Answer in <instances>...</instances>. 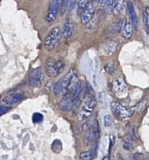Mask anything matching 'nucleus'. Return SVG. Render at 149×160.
I'll list each match as a JSON object with an SVG mask.
<instances>
[{
	"instance_id": "nucleus-2",
	"label": "nucleus",
	"mask_w": 149,
	"mask_h": 160,
	"mask_svg": "<svg viewBox=\"0 0 149 160\" xmlns=\"http://www.w3.org/2000/svg\"><path fill=\"white\" fill-rule=\"evenodd\" d=\"M65 68V64L62 60H58L53 57L48 58L45 63V72L49 78H56Z\"/></svg>"
},
{
	"instance_id": "nucleus-13",
	"label": "nucleus",
	"mask_w": 149,
	"mask_h": 160,
	"mask_svg": "<svg viewBox=\"0 0 149 160\" xmlns=\"http://www.w3.org/2000/svg\"><path fill=\"white\" fill-rule=\"evenodd\" d=\"M120 29H121V33L123 37L126 39H129L132 36L133 34V26L131 20L126 19V20H123Z\"/></svg>"
},
{
	"instance_id": "nucleus-10",
	"label": "nucleus",
	"mask_w": 149,
	"mask_h": 160,
	"mask_svg": "<svg viewBox=\"0 0 149 160\" xmlns=\"http://www.w3.org/2000/svg\"><path fill=\"white\" fill-rule=\"evenodd\" d=\"M59 9H60V0H52L50 3L46 17H45L47 22L52 23L56 20Z\"/></svg>"
},
{
	"instance_id": "nucleus-6",
	"label": "nucleus",
	"mask_w": 149,
	"mask_h": 160,
	"mask_svg": "<svg viewBox=\"0 0 149 160\" xmlns=\"http://www.w3.org/2000/svg\"><path fill=\"white\" fill-rule=\"evenodd\" d=\"M111 109L114 117L120 120H126L132 117V111L119 102H113L111 103Z\"/></svg>"
},
{
	"instance_id": "nucleus-23",
	"label": "nucleus",
	"mask_w": 149,
	"mask_h": 160,
	"mask_svg": "<svg viewBox=\"0 0 149 160\" xmlns=\"http://www.w3.org/2000/svg\"><path fill=\"white\" fill-rule=\"evenodd\" d=\"M52 150L55 152H60L61 150H62V143H61L60 141L55 140L54 142L52 143Z\"/></svg>"
},
{
	"instance_id": "nucleus-5",
	"label": "nucleus",
	"mask_w": 149,
	"mask_h": 160,
	"mask_svg": "<svg viewBox=\"0 0 149 160\" xmlns=\"http://www.w3.org/2000/svg\"><path fill=\"white\" fill-rule=\"evenodd\" d=\"M112 90L113 95L120 99L126 98L128 95L127 84L122 78H117L112 82Z\"/></svg>"
},
{
	"instance_id": "nucleus-12",
	"label": "nucleus",
	"mask_w": 149,
	"mask_h": 160,
	"mask_svg": "<svg viewBox=\"0 0 149 160\" xmlns=\"http://www.w3.org/2000/svg\"><path fill=\"white\" fill-rule=\"evenodd\" d=\"M76 102V100L73 99L72 97L69 96V95H65L63 96V98H62V101L59 102V107L62 111L67 112V111H70L73 109V106L75 105Z\"/></svg>"
},
{
	"instance_id": "nucleus-7",
	"label": "nucleus",
	"mask_w": 149,
	"mask_h": 160,
	"mask_svg": "<svg viewBox=\"0 0 149 160\" xmlns=\"http://www.w3.org/2000/svg\"><path fill=\"white\" fill-rule=\"evenodd\" d=\"M98 136H99V127L97 120H94L86 129L84 144L86 145H90L98 139Z\"/></svg>"
},
{
	"instance_id": "nucleus-19",
	"label": "nucleus",
	"mask_w": 149,
	"mask_h": 160,
	"mask_svg": "<svg viewBox=\"0 0 149 160\" xmlns=\"http://www.w3.org/2000/svg\"><path fill=\"white\" fill-rule=\"evenodd\" d=\"M142 18H143L144 24L146 27L147 33L148 34V28H149V8L146 7L144 9L143 12H142Z\"/></svg>"
},
{
	"instance_id": "nucleus-11",
	"label": "nucleus",
	"mask_w": 149,
	"mask_h": 160,
	"mask_svg": "<svg viewBox=\"0 0 149 160\" xmlns=\"http://www.w3.org/2000/svg\"><path fill=\"white\" fill-rule=\"evenodd\" d=\"M118 46V42L116 41H110L102 45V46L101 47V52L103 56H111L117 52Z\"/></svg>"
},
{
	"instance_id": "nucleus-25",
	"label": "nucleus",
	"mask_w": 149,
	"mask_h": 160,
	"mask_svg": "<svg viewBox=\"0 0 149 160\" xmlns=\"http://www.w3.org/2000/svg\"><path fill=\"white\" fill-rule=\"evenodd\" d=\"M78 2L77 3V9H78V12L81 13V11L84 9V8L85 7L86 5L87 4L89 0H77Z\"/></svg>"
},
{
	"instance_id": "nucleus-8",
	"label": "nucleus",
	"mask_w": 149,
	"mask_h": 160,
	"mask_svg": "<svg viewBox=\"0 0 149 160\" xmlns=\"http://www.w3.org/2000/svg\"><path fill=\"white\" fill-rule=\"evenodd\" d=\"M43 80V73L41 68L34 69L31 70L28 75V84L31 88H39L42 85Z\"/></svg>"
},
{
	"instance_id": "nucleus-22",
	"label": "nucleus",
	"mask_w": 149,
	"mask_h": 160,
	"mask_svg": "<svg viewBox=\"0 0 149 160\" xmlns=\"http://www.w3.org/2000/svg\"><path fill=\"white\" fill-rule=\"evenodd\" d=\"M105 9L107 13L110 14L112 12V6H113V0H106L104 2Z\"/></svg>"
},
{
	"instance_id": "nucleus-17",
	"label": "nucleus",
	"mask_w": 149,
	"mask_h": 160,
	"mask_svg": "<svg viewBox=\"0 0 149 160\" xmlns=\"http://www.w3.org/2000/svg\"><path fill=\"white\" fill-rule=\"evenodd\" d=\"M124 6V0H113V6H112V12L116 16L121 13Z\"/></svg>"
},
{
	"instance_id": "nucleus-1",
	"label": "nucleus",
	"mask_w": 149,
	"mask_h": 160,
	"mask_svg": "<svg viewBox=\"0 0 149 160\" xmlns=\"http://www.w3.org/2000/svg\"><path fill=\"white\" fill-rule=\"evenodd\" d=\"M77 75V71L75 70H71L69 71L65 76L60 80L57 81L54 85V92L55 95L56 97H63L67 93L71 84L72 80Z\"/></svg>"
},
{
	"instance_id": "nucleus-21",
	"label": "nucleus",
	"mask_w": 149,
	"mask_h": 160,
	"mask_svg": "<svg viewBox=\"0 0 149 160\" xmlns=\"http://www.w3.org/2000/svg\"><path fill=\"white\" fill-rule=\"evenodd\" d=\"M80 159H84V160H90L95 158V156L93 155L92 151H87L81 152L80 155Z\"/></svg>"
},
{
	"instance_id": "nucleus-29",
	"label": "nucleus",
	"mask_w": 149,
	"mask_h": 160,
	"mask_svg": "<svg viewBox=\"0 0 149 160\" xmlns=\"http://www.w3.org/2000/svg\"><path fill=\"white\" fill-rule=\"evenodd\" d=\"M145 105L146 104H145V101L142 102L138 103V104L135 106V109L137 111V112H138V111H142L144 109V108L145 107Z\"/></svg>"
},
{
	"instance_id": "nucleus-16",
	"label": "nucleus",
	"mask_w": 149,
	"mask_h": 160,
	"mask_svg": "<svg viewBox=\"0 0 149 160\" xmlns=\"http://www.w3.org/2000/svg\"><path fill=\"white\" fill-rule=\"evenodd\" d=\"M121 21H118V22H116L114 23L113 24H112L110 26V28L108 29L107 31V34H106V37L109 38L111 37V36H113L115 35L116 34L120 31V28H121Z\"/></svg>"
},
{
	"instance_id": "nucleus-28",
	"label": "nucleus",
	"mask_w": 149,
	"mask_h": 160,
	"mask_svg": "<svg viewBox=\"0 0 149 160\" xmlns=\"http://www.w3.org/2000/svg\"><path fill=\"white\" fill-rule=\"evenodd\" d=\"M112 118L111 116L109 115H106L105 117V126L106 127H109L112 124Z\"/></svg>"
},
{
	"instance_id": "nucleus-26",
	"label": "nucleus",
	"mask_w": 149,
	"mask_h": 160,
	"mask_svg": "<svg viewBox=\"0 0 149 160\" xmlns=\"http://www.w3.org/2000/svg\"><path fill=\"white\" fill-rule=\"evenodd\" d=\"M61 15H63L68 7V0H60Z\"/></svg>"
},
{
	"instance_id": "nucleus-3",
	"label": "nucleus",
	"mask_w": 149,
	"mask_h": 160,
	"mask_svg": "<svg viewBox=\"0 0 149 160\" xmlns=\"http://www.w3.org/2000/svg\"><path fill=\"white\" fill-rule=\"evenodd\" d=\"M95 106H96V100H95V96L92 95V96L87 97V100L83 104L80 111L79 117H78L79 121H85L86 120H87L93 112Z\"/></svg>"
},
{
	"instance_id": "nucleus-14",
	"label": "nucleus",
	"mask_w": 149,
	"mask_h": 160,
	"mask_svg": "<svg viewBox=\"0 0 149 160\" xmlns=\"http://www.w3.org/2000/svg\"><path fill=\"white\" fill-rule=\"evenodd\" d=\"M127 6V9L128 12H129L130 17H131V23H132L133 28L135 29V31H137L138 30V19H137L134 5H133L132 2L128 1Z\"/></svg>"
},
{
	"instance_id": "nucleus-32",
	"label": "nucleus",
	"mask_w": 149,
	"mask_h": 160,
	"mask_svg": "<svg viewBox=\"0 0 149 160\" xmlns=\"http://www.w3.org/2000/svg\"><path fill=\"white\" fill-rule=\"evenodd\" d=\"M105 1H106V0H98V2H99L101 5H104Z\"/></svg>"
},
{
	"instance_id": "nucleus-24",
	"label": "nucleus",
	"mask_w": 149,
	"mask_h": 160,
	"mask_svg": "<svg viewBox=\"0 0 149 160\" xmlns=\"http://www.w3.org/2000/svg\"><path fill=\"white\" fill-rule=\"evenodd\" d=\"M43 121V115L39 112H35L32 116V122L34 123H40Z\"/></svg>"
},
{
	"instance_id": "nucleus-15",
	"label": "nucleus",
	"mask_w": 149,
	"mask_h": 160,
	"mask_svg": "<svg viewBox=\"0 0 149 160\" xmlns=\"http://www.w3.org/2000/svg\"><path fill=\"white\" fill-rule=\"evenodd\" d=\"M73 32V23L70 19H67L63 25L62 37L65 39H69L72 36Z\"/></svg>"
},
{
	"instance_id": "nucleus-20",
	"label": "nucleus",
	"mask_w": 149,
	"mask_h": 160,
	"mask_svg": "<svg viewBox=\"0 0 149 160\" xmlns=\"http://www.w3.org/2000/svg\"><path fill=\"white\" fill-rule=\"evenodd\" d=\"M105 70L109 74H114L117 70V65L114 62H109L105 66Z\"/></svg>"
},
{
	"instance_id": "nucleus-31",
	"label": "nucleus",
	"mask_w": 149,
	"mask_h": 160,
	"mask_svg": "<svg viewBox=\"0 0 149 160\" xmlns=\"http://www.w3.org/2000/svg\"><path fill=\"white\" fill-rule=\"evenodd\" d=\"M9 109V108L7 107V106H0V115H3V114H5L6 112H7Z\"/></svg>"
},
{
	"instance_id": "nucleus-18",
	"label": "nucleus",
	"mask_w": 149,
	"mask_h": 160,
	"mask_svg": "<svg viewBox=\"0 0 149 160\" xmlns=\"http://www.w3.org/2000/svg\"><path fill=\"white\" fill-rule=\"evenodd\" d=\"M24 98V95L23 94H17V95H13V96H11L9 98H6L4 99V102L6 104L8 105H12L15 104V103L19 102L21 100H23V98Z\"/></svg>"
},
{
	"instance_id": "nucleus-9",
	"label": "nucleus",
	"mask_w": 149,
	"mask_h": 160,
	"mask_svg": "<svg viewBox=\"0 0 149 160\" xmlns=\"http://www.w3.org/2000/svg\"><path fill=\"white\" fill-rule=\"evenodd\" d=\"M95 9H96V2L95 0L88 2L81 12V23L85 24L92 18H93V16L95 14Z\"/></svg>"
},
{
	"instance_id": "nucleus-27",
	"label": "nucleus",
	"mask_w": 149,
	"mask_h": 160,
	"mask_svg": "<svg viewBox=\"0 0 149 160\" xmlns=\"http://www.w3.org/2000/svg\"><path fill=\"white\" fill-rule=\"evenodd\" d=\"M77 0H68V7L70 12H72V11L74 9L75 6H76Z\"/></svg>"
},
{
	"instance_id": "nucleus-30",
	"label": "nucleus",
	"mask_w": 149,
	"mask_h": 160,
	"mask_svg": "<svg viewBox=\"0 0 149 160\" xmlns=\"http://www.w3.org/2000/svg\"><path fill=\"white\" fill-rule=\"evenodd\" d=\"M128 134H129V137L130 138H131V140H136V136L135 134H134V130H133V128H130Z\"/></svg>"
},
{
	"instance_id": "nucleus-4",
	"label": "nucleus",
	"mask_w": 149,
	"mask_h": 160,
	"mask_svg": "<svg viewBox=\"0 0 149 160\" xmlns=\"http://www.w3.org/2000/svg\"><path fill=\"white\" fill-rule=\"evenodd\" d=\"M60 38V28H59V27H56V28H52V30L50 31L49 34L47 35V37L45 38V39L44 45H45V48H46L48 51H52V50L54 49V48L59 45Z\"/></svg>"
}]
</instances>
